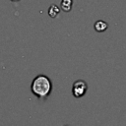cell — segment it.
Listing matches in <instances>:
<instances>
[{
  "mask_svg": "<svg viewBox=\"0 0 126 126\" xmlns=\"http://www.w3.org/2000/svg\"><path fill=\"white\" fill-rule=\"evenodd\" d=\"M32 93L39 99H45L52 91L51 80L45 75H37L31 85Z\"/></svg>",
  "mask_w": 126,
  "mask_h": 126,
  "instance_id": "obj_1",
  "label": "cell"
},
{
  "mask_svg": "<svg viewBox=\"0 0 126 126\" xmlns=\"http://www.w3.org/2000/svg\"><path fill=\"white\" fill-rule=\"evenodd\" d=\"M88 91V84L84 80H77L74 82L72 87V94L75 97L79 98L86 94Z\"/></svg>",
  "mask_w": 126,
  "mask_h": 126,
  "instance_id": "obj_2",
  "label": "cell"
},
{
  "mask_svg": "<svg viewBox=\"0 0 126 126\" xmlns=\"http://www.w3.org/2000/svg\"><path fill=\"white\" fill-rule=\"evenodd\" d=\"M107 27H108L107 23L104 22V21H102V20L96 21L95 24H94V30H95L96 32H104V31L107 29Z\"/></svg>",
  "mask_w": 126,
  "mask_h": 126,
  "instance_id": "obj_3",
  "label": "cell"
},
{
  "mask_svg": "<svg viewBox=\"0 0 126 126\" xmlns=\"http://www.w3.org/2000/svg\"><path fill=\"white\" fill-rule=\"evenodd\" d=\"M72 5H73V0H62L60 4V8L64 12H69L72 8Z\"/></svg>",
  "mask_w": 126,
  "mask_h": 126,
  "instance_id": "obj_4",
  "label": "cell"
},
{
  "mask_svg": "<svg viewBox=\"0 0 126 126\" xmlns=\"http://www.w3.org/2000/svg\"><path fill=\"white\" fill-rule=\"evenodd\" d=\"M59 11H60V8L55 5V4H52L50 7H49V10H48V15L51 17V18H55L58 14H59Z\"/></svg>",
  "mask_w": 126,
  "mask_h": 126,
  "instance_id": "obj_5",
  "label": "cell"
}]
</instances>
